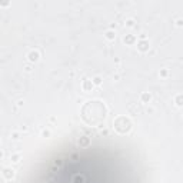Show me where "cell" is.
Segmentation results:
<instances>
[{"instance_id": "1", "label": "cell", "mask_w": 183, "mask_h": 183, "mask_svg": "<svg viewBox=\"0 0 183 183\" xmlns=\"http://www.w3.org/2000/svg\"><path fill=\"white\" fill-rule=\"evenodd\" d=\"M106 114H107V107L100 100L86 102L84 106L82 107V119L90 126L100 124L106 119Z\"/></svg>"}, {"instance_id": "2", "label": "cell", "mask_w": 183, "mask_h": 183, "mask_svg": "<svg viewBox=\"0 0 183 183\" xmlns=\"http://www.w3.org/2000/svg\"><path fill=\"white\" fill-rule=\"evenodd\" d=\"M113 127H114L116 132L124 135V133H129V132H130V129H132V122H130V119L126 117V116H119V117H116V119L113 120Z\"/></svg>"}, {"instance_id": "3", "label": "cell", "mask_w": 183, "mask_h": 183, "mask_svg": "<svg viewBox=\"0 0 183 183\" xmlns=\"http://www.w3.org/2000/svg\"><path fill=\"white\" fill-rule=\"evenodd\" d=\"M82 89H83L84 92H92V89H93V82H92L90 79H84L83 83H82Z\"/></svg>"}, {"instance_id": "4", "label": "cell", "mask_w": 183, "mask_h": 183, "mask_svg": "<svg viewBox=\"0 0 183 183\" xmlns=\"http://www.w3.org/2000/svg\"><path fill=\"white\" fill-rule=\"evenodd\" d=\"M137 49H139L140 52H147V50H149V41H147V40H140V41L137 43Z\"/></svg>"}, {"instance_id": "5", "label": "cell", "mask_w": 183, "mask_h": 183, "mask_svg": "<svg viewBox=\"0 0 183 183\" xmlns=\"http://www.w3.org/2000/svg\"><path fill=\"white\" fill-rule=\"evenodd\" d=\"M39 52H36V50H32L30 53H29V60L32 62V63H35V62H37L39 60Z\"/></svg>"}, {"instance_id": "6", "label": "cell", "mask_w": 183, "mask_h": 183, "mask_svg": "<svg viewBox=\"0 0 183 183\" xmlns=\"http://www.w3.org/2000/svg\"><path fill=\"white\" fill-rule=\"evenodd\" d=\"M3 176H4L6 179H12V178L14 176V172H13L12 169H9V167H6V169L3 170Z\"/></svg>"}, {"instance_id": "7", "label": "cell", "mask_w": 183, "mask_h": 183, "mask_svg": "<svg viewBox=\"0 0 183 183\" xmlns=\"http://www.w3.org/2000/svg\"><path fill=\"white\" fill-rule=\"evenodd\" d=\"M135 40H136V39H135V36H132V35H127V36L124 37V43H126V44H133Z\"/></svg>"}, {"instance_id": "8", "label": "cell", "mask_w": 183, "mask_h": 183, "mask_svg": "<svg viewBox=\"0 0 183 183\" xmlns=\"http://www.w3.org/2000/svg\"><path fill=\"white\" fill-rule=\"evenodd\" d=\"M140 99H142V102H143V103H149V100H150V95H149L147 92H145V93H142Z\"/></svg>"}, {"instance_id": "9", "label": "cell", "mask_w": 183, "mask_h": 183, "mask_svg": "<svg viewBox=\"0 0 183 183\" xmlns=\"http://www.w3.org/2000/svg\"><path fill=\"white\" fill-rule=\"evenodd\" d=\"M114 36H116V35H114V32H112V30H109V32L106 33V39H109V40H113Z\"/></svg>"}, {"instance_id": "10", "label": "cell", "mask_w": 183, "mask_h": 183, "mask_svg": "<svg viewBox=\"0 0 183 183\" xmlns=\"http://www.w3.org/2000/svg\"><path fill=\"white\" fill-rule=\"evenodd\" d=\"M176 105L178 106H182V95H178L176 96Z\"/></svg>"}, {"instance_id": "11", "label": "cell", "mask_w": 183, "mask_h": 183, "mask_svg": "<svg viewBox=\"0 0 183 183\" xmlns=\"http://www.w3.org/2000/svg\"><path fill=\"white\" fill-rule=\"evenodd\" d=\"M89 143V139L87 137H83L82 140H79V145H87Z\"/></svg>"}, {"instance_id": "12", "label": "cell", "mask_w": 183, "mask_h": 183, "mask_svg": "<svg viewBox=\"0 0 183 183\" xmlns=\"http://www.w3.org/2000/svg\"><path fill=\"white\" fill-rule=\"evenodd\" d=\"M93 83H95V84H100V83H102V79L97 76V77H95V79H93Z\"/></svg>"}, {"instance_id": "13", "label": "cell", "mask_w": 183, "mask_h": 183, "mask_svg": "<svg viewBox=\"0 0 183 183\" xmlns=\"http://www.w3.org/2000/svg\"><path fill=\"white\" fill-rule=\"evenodd\" d=\"M0 183H4V179H3L1 176H0Z\"/></svg>"}]
</instances>
